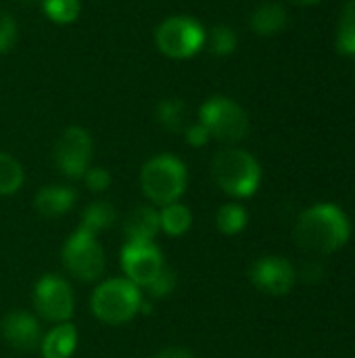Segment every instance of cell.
Here are the masks:
<instances>
[{
    "label": "cell",
    "mask_w": 355,
    "mask_h": 358,
    "mask_svg": "<svg viewBox=\"0 0 355 358\" xmlns=\"http://www.w3.org/2000/svg\"><path fill=\"white\" fill-rule=\"evenodd\" d=\"M293 235L299 248L308 254L326 256L341 250L349 241L352 224L339 206L318 203L297 218Z\"/></svg>",
    "instance_id": "cell-1"
},
{
    "label": "cell",
    "mask_w": 355,
    "mask_h": 358,
    "mask_svg": "<svg viewBox=\"0 0 355 358\" xmlns=\"http://www.w3.org/2000/svg\"><path fill=\"white\" fill-rule=\"evenodd\" d=\"M211 176L226 195L245 199L257 191L262 182V168L249 151L228 147L213 155Z\"/></svg>",
    "instance_id": "cell-2"
},
{
    "label": "cell",
    "mask_w": 355,
    "mask_h": 358,
    "mask_svg": "<svg viewBox=\"0 0 355 358\" xmlns=\"http://www.w3.org/2000/svg\"><path fill=\"white\" fill-rule=\"evenodd\" d=\"M144 292L132 281L107 279L92 292L90 308L92 315L105 325H126L140 315Z\"/></svg>",
    "instance_id": "cell-3"
},
{
    "label": "cell",
    "mask_w": 355,
    "mask_h": 358,
    "mask_svg": "<svg viewBox=\"0 0 355 358\" xmlns=\"http://www.w3.org/2000/svg\"><path fill=\"white\" fill-rule=\"evenodd\" d=\"M188 185V172L182 159L169 153L151 157L140 170V187L144 197L155 206L176 203Z\"/></svg>",
    "instance_id": "cell-4"
},
{
    "label": "cell",
    "mask_w": 355,
    "mask_h": 358,
    "mask_svg": "<svg viewBox=\"0 0 355 358\" xmlns=\"http://www.w3.org/2000/svg\"><path fill=\"white\" fill-rule=\"evenodd\" d=\"M61 260L65 271L84 283L96 281L100 279V275L105 273V250L98 243L96 235L77 229L73 235L67 237V241L63 243L61 250Z\"/></svg>",
    "instance_id": "cell-5"
},
{
    "label": "cell",
    "mask_w": 355,
    "mask_h": 358,
    "mask_svg": "<svg viewBox=\"0 0 355 358\" xmlns=\"http://www.w3.org/2000/svg\"><path fill=\"white\" fill-rule=\"evenodd\" d=\"M199 122L207 128L209 136L222 143H239L249 134L247 111L228 96H211L199 111Z\"/></svg>",
    "instance_id": "cell-6"
},
{
    "label": "cell",
    "mask_w": 355,
    "mask_h": 358,
    "mask_svg": "<svg viewBox=\"0 0 355 358\" xmlns=\"http://www.w3.org/2000/svg\"><path fill=\"white\" fill-rule=\"evenodd\" d=\"M157 48L172 59H188L205 44V29L201 23L186 15L165 19L155 31Z\"/></svg>",
    "instance_id": "cell-7"
},
{
    "label": "cell",
    "mask_w": 355,
    "mask_h": 358,
    "mask_svg": "<svg viewBox=\"0 0 355 358\" xmlns=\"http://www.w3.org/2000/svg\"><path fill=\"white\" fill-rule=\"evenodd\" d=\"M92 153H94V143L90 132L80 126H69L56 138L52 149V159L61 174L69 178H82L90 168Z\"/></svg>",
    "instance_id": "cell-8"
},
{
    "label": "cell",
    "mask_w": 355,
    "mask_h": 358,
    "mask_svg": "<svg viewBox=\"0 0 355 358\" xmlns=\"http://www.w3.org/2000/svg\"><path fill=\"white\" fill-rule=\"evenodd\" d=\"M33 308L40 319L48 323H65L75 308L73 289L67 279L59 275H44L33 287Z\"/></svg>",
    "instance_id": "cell-9"
},
{
    "label": "cell",
    "mask_w": 355,
    "mask_h": 358,
    "mask_svg": "<svg viewBox=\"0 0 355 358\" xmlns=\"http://www.w3.org/2000/svg\"><path fill=\"white\" fill-rule=\"evenodd\" d=\"M119 262L126 279L140 289H144L165 268L163 254L155 243H123Z\"/></svg>",
    "instance_id": "cell-10"
},
{
    "label": "cell",
    "mask_w": 355,
    "mask_h": 358,
    "mask_svg": "<svg viewBox=\"0 0 355 358\" xmlns=\"http://www.w3.org/2000/svg\"><path fill=\"white\" fill-rule=\"evenodd\" d=\"M249 277H251V283L268 296H287L297 281L295 268L291 266V262H287L280 256L259 258L251 266Z\"/></svg>",
    "instance_id": "cell-11"
},
{
    "label": "cell",
    "mask_w": 355,
    "mask_h": 358,
    "mask_svg": "<svg viewBox=\"0 0 355 358\" xmlns=\"http://www.w3.org/2000/svg\"><path fill=\"white\" fill-rule=\"evenodd\" d=\"M0 334L10 348L21 350V352H29L38 348L42 340V329H40L38 319L23 310L6 313L0 323Z\"/></svg>",
    "instance_id": "cell-12"
},
{
    "label": "cell",
    "mask_w": 355,
    "mask_h": 358,
    "mask_svg": "<svg viewBox=\"0 0 355 358\" xmlns=\"http://www.w3.org/2000/svg\"><path fill=\"white\" fill-rule=\"evenodd\" d=\"M159 231V212L153 206H138L123 220L126 243H153Z\"/></svg>",
    "instance_id": "cell-13"
},
{
    "label": "cell",
    "mask_w": 355,
    "mask_h": 358,
    "mask_svg": "<svg viewBox=\"0 0 355 358\" xmlns=\"http://www.w3.org/2000/svg\"><path fill=\"white\" fill-rule=\"evenodd\" d=\"M77 201V195L67 185H46L38 191L33 199V208L44 218H61L65 216Z\"/></svg>",
    "instance_id": "cell-14"
},
{
    "label": "cell",
    "mask_w": 355,
    "mask_h": 358,
    "mask_svg": "<svg viewBox=\"0 0 355 358\" xmlns=\"http://www.w3.org/2000/svg\"><path fill=\"white\" fill-rule=\"evenodd\" d=\"M38 348L42 358H71L77 348V329L69 321L56 323L46 336H42Z\"/></svg>",
    "instance_id": "cell-15"
},
{
    "label": "cell",
    "mask_w": 355,
    "mask_h": 358,
    "mask_svg": "<svg viewBox=\"0 0 355 358\" xmlns=\"http://www.w3.org/2000/svg\"><path fill=\"white\" fill-rule=\"evenodd\" d=\"M287 8L278 2H266L257 6L251 15V27L259 36H276L287 27Z\"/></svg>",
    "instance_id": "cell-16"
},
{
    "label": "cell",
    "mask_w": 355,
    "mask_h": 358,
    "mask_svg": "<svg viewBox=\"0 0 355 358\" xmlns=\"http://www.w3.org/2000/svg\"><path fill=\"white\" fill-rule=\"evenodd\" d=\"M159 224H161V231L165 235L182 237L192 227V212H190L188 206H184L180 201L163 206V210L159 212Z\"/></svg>",
    "instance_id": "cell-17"
},
{
    "label": "cell",
    "mask_w": 355,
    "mask_h": 358,
    "mask_svg": "<svg viewBox=\"0 0 355 358\" xmlns=\"http://www.w3.org/2000/svg\"><path fill=\"white\" fill-rule=\"evenodd\" d=\"M117 218V212L113 208L111 201H105V199H98V201H92L84 212H82V224L80 229L92 233V235H98L100 231H107L113 227Z\"/></svg>",
    "instance_id": "cell-18"
},
{
    "label": "cell",
    "mask_w": 355,
    "mask_h": 358,
    "mask_svg": "<svg viewBox=\"0 0 355 358\" xmlns=\"http://www.w3.org/2000/svg\"><path fill=\"white\" fill-rule=\"evenodd\" d=\"M186 103L180 99H163L157 105V122L167 132H184L186 128Z\"/></svg>",
    "instance_id": "cell-19"
},
{
    "label": "cell",
    "mask_w": 355,
    "mask_h": 358,
    "mask_svg": "<svg viewBox=\"0 0 355 358\" xmlns=\"http://www.w3.org/2000/svg\"><path fill=\"white\" fill-rule=\"evenodd\" d=\"M23 166L8 153L0 151V197H10L23 187Z\"/></svg>",
    "instance_id": "cell-20"
},
{
    "label": "cell",
    "mask_w": 355,
    "mask_h": 358,
    "mask_svg": "<svg viewBox=\"0 0 355 358\" xmlns=\"http://www.w3.org/2000/svg\"><path fill=\"white\" fill-rule=\"evenodd\" d=\"M249 222V214L241 203H226L216 214V227L224 235H239L245 231Z\"/></svg>",
    "instance_id": "cell-21"
},
{
    "label": "cell",
    "mask_w": 355,
    "mask_h": 358,
    "mask_svg": "<svg viewBox=\"0 0 355 358\" xmlns=\"http://www.w3.org/2000/svg\"><path fill=\"white\" fill-rule=\"evenodd\" d=\"M337 48L343 55H355V0L347 2L341 10L337 27Z\"/></svg>",
    "instance_id": "cell-22"
},
{
    "label": "cell",
    "mask_w": 355,
    "mask_h": 358,
    "mask_svg": "<svg viewBox=\"0 0 355 358\" xmlns=\"http://www.w3.org/2000/svg\"><path fill=\"white\" fill-rule=\"evenodd\" d=\"M42 10L50 21L67 25L80 17L82 4L80 0H42Z\"/></svg>",
    "instance_id": "cell-23"
},
{
    "label": "cell",
    "mask_w": 355,
    "mask_h": 358,
    "mask_svg": "<svg viewBox=\"0 0 355 358\" xmlns=\"http://www.w3.org/2000/svg\"><path fill=\"white\" fill-rule=\"evenodd\" d=\"M236 34L228 25H216L209 34V50L218 57L232 55L236 48Z\"/></svg>",
    "instance_id": "cell-24"
},
{
    "label": "cell",
    "mask_w": 355,
    "mask_h": 358,
    "mask_svg": "<svg viewBox=\"0 0 355 358\" xmlns=\"http://www.w3.org/2000/svg\"><path fill=\"white\" fill-rule=\"evenodd\" d=\"M176 285H178V279H176V273L172 271V268H163L146 287H144V292H146V296L149 298H153V300H163V298H167V296H172L174 292H176Z\"/></svg>",
    "instance_id": "cell-25"
},
{
    "label": "cell",
    "mask_w": 355,
    "mask_h": 358,
    "mask_svg": "<svg viewBox=\"0 0 355 358\" xmlns=\"http://www.w3.org/2000/svg\"><path fill=\"white\" fill-rule=\"evenodd\" d=\"M86 187L92 193H103L111 187V172L107 168H88V172L84 174Z\"/></svg>",
    "instance_id": "cell-26"
},
{
    "label": "cell",
    "mask_w": 355,
    "mask_h": 358,
    "mask_svg": "<svg viewBox=\"0 0 355 358\" xmlns=\"http://www.w3.org/2000/svg\"><path fill=\"white\" fill-rule=\"evenodd\" d=\"M17 40V23L8 13H0V55L8 52Z\"/></svg>",
    "instance_id": "cell-27"
},
{
    "label": "cell",
    "mask_w": 355,
    "mask_h": 358,
    "mask_svg": "<svg viewBox=\"0 0 355 358\" xmlns=\"http://www.w3.org/2000/svg\"><path fill=\"white\" fill-rule=\"evenodd\" d=\"M184 136H186V143H188L190 147H203V145H207V143L211 141L207 128H205L201 122L186 126V128H184Z\"/></svg>",
    "instance_id": "cell-28"
},
{
    "label": "cell",
    "mask_w": 355,
    "mask_h": 358,
    "mask_svg": "<svg viewBox=\"0 0 355 358\" xmlns=\"http://www.w3.org/2000/svg\"><path fill=\"white\" fill-rule=\"evenodd\" d=\"M322 275H324V268L318 264V262H308L305 266H303V271H301V277L308 281V283H316V281H320L322 279Z\"/></svg>",
    "instance_id": "cell-29"
},
{
    "label": "cell",
    "mask_w": 355,
    "mask_h": 358,
    "mask_svg": "<svg viewBox=\"0 0 355 358\" xmlns=\"http://www.w3.org/2000/svg\"><path fill=\"white\" fill-rule=\"evenodd\" d=\"M155 358H195L192 357V352L190 350H186V348H163L161 352H157Z\"/></svg>",
    "instance_id": "cell-30"
},
{
    "label": "cell",
    "mask_w": 355,
    "mask_h": 358,
    "mask_svg": "<svg viewBox=\"0 0 355 358\" xmlns=\"http://www.w3.org/2000/svg\"><path fill=\"white\" fill-rule=\"evenodd\" d=\"M289 2H293L297 6H312V4H318L320 0H289Z\"/></svg>",
    "instance_id": "cell-31"
}]
</instances>
